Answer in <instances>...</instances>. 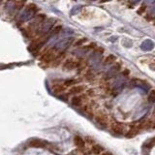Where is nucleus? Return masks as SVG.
<instances>
[{"instance_id":"4","label":"nucleus","mask_w":155,"mask_h":155,"mask_svg":"<svg viewBox=\"0 0 155 155\" xmlns=\"http://www.w3.org/2000/svg\"><path fill=\"white\" fill-rule=\"evenodd\" d=\"M87 101V96L85 93H81L79 95H74L72 96V98L70 99V104L74 108H81L84 106V104Z\"/></svg>"},{"instance_id":"13","label":"nucleus","mask_w":155,"mask_h":155,"mask_svg":"<svg viewBox=\"0 0 155 155\" xmlns=\"http://www.w3.org/2000/svg\"><path fill=\"white\" fill-rule=\"evenodd\" d=\"M84 79L86 81H94L95 79V74H94V72L88 69V70H86L84 72Z\"/></svg>"},{"instance_id":"5","label":"nucleus","mask_w":155,"mask_h":155,"mask_svg":"<svg viewBox=\"0 0 155 155\" xmlns=\"http://www.w3.org/2000/svg\"><path fill=\"white\" fill-rule=\"evenodd\" d=\"M29 147H40V148H46L48 145H50L48 142L46 140H39V139H33V140H30V142H29Z\"/></svg>"},{"instance_id":"11","label":"nucleus","mask_w":155,"mask_h":155,"mask_svg":"<svg viewBox=\"0 0 155 155\" xmlns=\"http://www.w3.org/2000/svg\"><path fill=\"white\" fill-rule=\"evenodd\" d=\"M81 82V80L80 79H67L63 81V85H64L66 88L67 87H72L74 85H78Z\"/></svg>"},{"instance_id":"22","label":"nucleus","mask_w":155,"mask_h":155,"mask_svg":"<svg viewBox=\"0 0 155 155\" xmlns=\"http://www.w3.org/2000/svg\"><path fill=\"white\" fill-rule=\"evenodd\" d=\"M101 155H114V154L111 153V152H110V151H104Z\"/></svg>"},{"instance_id":"18","label":"nucleus","mask_w":155,"mask_h":155,"mask_svg":"<svg viewBox=\"0 0 155 155\" xmlns=\"http://www.w3.org/2000/svg\"><path fill=\"white\" fill-rule=\"evenodd\" d=\"M25 3H26V0H18V1L16 3L17 8H18V9L22 8V7L24 6V4H25Z\"/></svg>"},{"instance_id":"3","label":"nucleus","mask_w":155,"mask_h":155,"mask_svg":"<svg viewBox=\"0 0 155 155\" xmlns=\"http://www.w3.org/2000/svg\"><path fill=\"white\" fill-rule=\"evenodd\" d=\"M110 132L113 133L114 136L117 137H122L127 132V128L124 123L121 122H114V124L110 125Z\"/></svg>"},{"instance_id":"17","label":"nucleus","mask_w":155,"mask_h":155,"mask_svg":"<svg viewBox=\"0 0 155 155\" xmlns=\"http://www.w3.org/2000/svg\"><path fill=\"white\" fill-rule=\"evenodd\" d=\"M60 31H62V26L61 25H57V26H55L54 28L52 29L51 33L53 34V35H56V34H58Z\"/></svg>"},{"instance_id":"2","label":"nucleus","mask_w":155,"mask_h":155,"mask_svg":"<svg viewBox=\"0 0 155 155\" xmlns=\"http://www.w3.org/2000/svg\"><path fill=\"white\" fill-rule=\"evenodd\" d=\"M57 54L56 48H48L45 51L42 52V54L39 57L41 62L45 63V64H51L52 63V61L54 60V58Z\"/></svg>"},{"instance_id":"6","label":"nucleus","mask_w":155,"mask_h":155,"mask_svg":"<svg viewBox=\"0 0 155 155\" xmlns=\"http://www.w3.org/2000/svg\"><path fill=\"white\" fill-rule=\"evenodd\" d=\"M85 90V86L84 85H74L69 88L68 90V95H79V94H81L84 93V91Z\"/></svg>"},{"instance_id":"14","label":"nucleus","mask_w":155,"mask_h":155,"mask_svg":"<svg viewBox=\"0 0 155 155\" xmlns=\"http://www.w3.org/2000/svg\"><path fill=\"white\" fill-rule=\"evenodd\" d=\"M65 90H66V87L62 84H54V86H53V92L56 94H60V93H62V92H64Z\"/></svg>"},{"instance_id":"9","label":"nucleus","mask_w":155,"mask_h":155,"mask_svg":"<svg viewBox=\"0 0 155 155\" xmlns=\"http://www.w3.org/2000/svg\"><path fill=\"white\" fill-rule=\"evenodd\" d=\"M74 143H75V145L79 148L80 150H84L85 148V142L84 140L82 139L80 136H75L74 137Z\"/></svg>"},{"instance_id":"19","label":"nucleus","mask_w":155,"mask_h":155,"mask_svg":"<svg viewBox=\"0 0 155 155\" xmlns=\"http://www.w3.org/2000/svg\"><path fill=\"white\" fill-rule=\"evenodd\" d=\"M85 95L87 97H94L95 96V91L93 89H87L85 92Z\"/></svg>"},{"instance_id":"1","label":"nucleus","mask_w":155,"mask_h":155,"mask_svg":"<svg viewBox=\"0 0 155 155\" xmlns=\"http://www.w3.org/2000/svg\"><path fill=\"white\" fill-rule=\"evenodd\" d=\"M94 121L102 129H107L110 125L109 116L104 111H98V113H96L94 114Z\"/></svg>"},{"instance_id":"15","label":"nucleus","mask_w":155,"mask_h":155,"mask_svg":"<svg viewBox=\"0 0 155 155\" xmlns=\"http://www.w3.org/2000/svg\"><path fill=\"white\" fill-rule=\"evenodd\" d=\"M148 102L150 104H153L154 101H155V91L154 90H151L150 91V93L148 95V98H147Z\"/></svg>"},{"instance_id":"20","label":"nucleus","mask_w":155,"mask_h":155,"mask_svg":"<svg viewBox=\"0 0 155 155\" xmlns=\"http://www.w3.org/2000/svg\"><path fill=\"white\" fill-rule=\"evenodd\" d=\"M28 11H31V12H33V13H35V12H37V11H38V8H37L36 5L30 4V5H29V6H28Z\"/></svg>"},{"instance_id":"12","label":"nucleus","mask_w":155,"mask_h":155,"mask_svg":"<svg viewBox=\"0 0 155 155\" xmlns=\"http://www.w3.org/2000/svg\"><path fill=\"white\" fill-rule=\"evenodd\" d=\"M116 61V56L114 54H109L104 59V64L105 65H111Z\"/></svg>"},{"instance_id":"10","label":"nucleus","mask_w":155,"mask_h":155,"mask_svg":"<svg viewBox=\"0 0 155 155\" xmlns=\"http://www.w3.org/2000/svg\"><path fill=\"white\" fill-rule=\"evenodd\" d=\"M91 151L94 155H101L105 151V148H104V147H102V145L99 143H94L91 147Z\"/></svg>"},{"instance_id":"7","label":"nucleus","mask_w":155,"mask_h":155,"mask_svg":"<svg viewBox=\"0 0 155 155\" xmlns=\"http://www.w3.org/2000/svg\"><path fill=\"white\" fill-rule=\"evenodd\" d=\"M120 69H121L120 63H116V64H114L113 67H111L110 72V73H107V74L104 76V80H106V81L110 80L111 78H114V77L116 75V73H117Z\"/></svg>"},{"instance_id":"23","label":"nucleus","mask_w":155,"mask_h":155,"mask_svg":"<svg viewBox=\"0 0 155 155\" xmlns=\"http://www.w3.org/2000/svg\"><path fill=\"white\" fill-rule=\"evenodd\" d=\"M72 155H74V154H72Z\"/></svg>"},{"instance_id":"8","label":"nucleus","mask_w":155,"mask_h":155,"mask_svg":"<svg viewBox=\"0 0 155 155\" xmlns=\"http://www.w3.org/2000/svg\"><path fill=\"white\" fill-rule=\"evenodd\" d=\"M140 132V128L138 127V126H134V127H132L131 129L127 130V132L125 133V137L127 138V139H133L135 138L136 136H138V134Z\"/></svg>"},{"instance_id":"16","label":"nucleus","mask_w":155,"mask_h":155,"mask_svg":"<svg viewBox=\"0 0 155 155\" xmlns=\"http://www.w3.org/2000/svg\"><path fill=\"white\" fill-rule=\"evenodd\" d=\"M86 41H87V39H86V38H81V39H80V40H78V41L75 43V46H76V47H81V46L84 45V43H86Z\"/></svg>"},{"instance_id":"21","label":"nucleus","mask_w":155,"mask_h":155,"mask_svg":"<svg viewBox=\"0 0 155 155\" xmlns=\"http://www.w3.org/2000/svg\"><path fill=\"white\" fill-rule=\"evenodd\" d=\"M140 8H142V9H140V10H139V11H138V13L139 14H143L144 11H145V6H144V5H143V6H142V7H140Z\"/></svg>"}]
</instances>
